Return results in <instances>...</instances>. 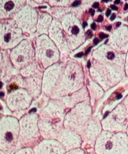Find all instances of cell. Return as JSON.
<instances>
[{
    "label": "cell",
    "mask_w": 128,
    "mask_h": 154,
    "mask_svg": "<svg viewBox=\"0 0 128 154\" xmlns=\"http://www.w3.org/2000/svg\"><path fill=\"white\" fill-rule=\"evenodd\" d=\"M94 150L96 154H128V135L105 131L97 137Z\"/></svg>",
    "instance_id": "6da1fadb"
},
{
    "label": "cell",
    "mask_w": 128,
    "mask_h": 154,
    "mask_svg": "<svg viewBox=\"0 0 128 154\" xmlns=\"http://www.w3.org/2000/svg\"><path fill=\"white\" fill-rule=\"evenodd\" d=\"M19 126L11 119H3L0 122V150L7 154L14 153L18 148Z\"/></svg>",
    "instance_id": "7a4b0ae2"
},
{
    "label": "cell",
    "mask_w": 128,
    "mask_h": 154,
    "mask_svg": "<svg viewBox=\"0 0 128 154\" xmlns=\"http://www.w3.org/2000/svg\"><path fill=\"white\" fill-rule=\"evenodd\" d=\"M34 154H65L66 151L57 140L43 139L33 147Z\"/></svg>",
    "instance_id": "3957f363"
},
{
    "label": "cell",
    "mask_w": 128,
    "mask_h": 154,
    "mask_svg": "<svg viewBox=\"0 0 128 154\" xmlns=\"http://www.w3.org/2000/svg\"><path fill=\"white\" fill-rule=\"evenodd\" d=\"M58 141L66 152L81 147L82 139L81 136L69 129L63 131Z\"/></svg>",
    "instance_id": "277c9868"
},
{
    "label": "cell",
    "mask_w": 128,
    "mask_h": 154,
    "mask_svg": "<svg viewBox=\"0 0 128 154\" xmlns=\"http://www.w3.org/2000/svg\"><path fill=\"white\" fill-rule=\"evenodd\" d=\"M14 154H34L33 148L23 147L17 150Z\"/></svg>",
    "instance_id": "5b68a950"
},
{
    "label": "cell",
    "mask_w": 128,
    "mask_h": 154,
    "mask_svg": "<svg viewBox=\"0 0 128 154\" xmlns=\"http://www.w3.org/2000/svg\"><path fill=\"white\" fill-rule=\"evenodd\" d=\"M65 154H85V151L80 147L66 152Z\"/></svg>",
    "instance_id": "8992f818"
},
{
    "label": "cell",
    "mask_w": 128,
    "mask_h": 154,
    "mask_svg": "<svg viewBox=\"0 0 128 154\" xmlns=\"http://www.w3.org/2000/svg\"><path fill=\"white\" fill-rule=\"evenodd\" d=\"M14 4L12 1H7L5 3L4 5V8L7 11H9L11 10L14 8Z\"/></svg>",
    "instance_id": "52a82bcc"
},
{
    "label": "cell",
    "mask_w": 128,
    "mask_h": 154,
    "mask_svg": "<svg viewBox=\"0 0 128 154\" xmlns=\"http://www.w3.org/2000/svg\"><path fill=\"white\" fill-rule=\"evenodd\" d=\"M11 34L10 32H7L5 34H4V37H3L4 41L5 43H8L11 39Z\"/></svg>",
    "instance_id": "ba28073f"
},
{
    "label": "cell",
    "mask_w": 128,
    "mask_h": 154,
    "mask_svg": "<svg viewBox=\"0 0 128 154\" xmlns=\"http://www.w3.org/2000/svg\"><path fill=\"white\" fill-rule=\"evenodd\" d=\"M79 31V28L76 26H75L72 28V32L73 34H77Z\"/></svg>",
    "instance_id": "9c48e42d"
},
{
    "label": "cell",
    "mask_w": 128,
    "mask_h": 154,
    "mask_svg": "<svg viewBox=\"0 0 128 154\" xmlns=\"http://www.w3.org/2000/svg\"><path fill=\"white\" fill-rule=\"evenodd\" d=\"M114 57H115V55H114V54L113 52H109V53L108 54V58L109 59H110V60H112V59L114 58Z\"/></svg>",
    "instance_id": "30bf717a"
},
{
    "label": "cell",
    "mask_w": 128,
    "mask_h": 154,
    "mask_svg": "<svg viewBox=\"0 0 128 154\" xmlns=\"http://www.w3.org/2000/svg\"><path fill=\"white\" fill-rule=\"evenodd\" d=\"M108 35H106V34H105L104 33H100L99 34V37L100 38H105L108 37Z\"/></svg>",
    "instance_id": "8fae6325"
},
{
    "label": "cell",
    "mask_w": 128,
    "mask_h": 154,
    "mask_svg": "<svg viewBox=\"0 0 128 154\" xmlns=\"http://www.w3.org/2000/svg\"><path fill=\"white\" fill-rule=\"evenodd\" d=\"M80 4H81V1H75L72 4V6L75 7V6H77V5H79Z\"/></svg>",
    "instance_id": "7c38bea8"
},
{
    "label": "cell",
    "mask_w": 128,
    "mask_h": 154,
    "mask_svg": "<svg viewBox=\"0 0 128 154\" xmlns=\"http://www.w3.org/2000/svg\"><path fill=\"white\" fill-rule=\"evenodd\" d=\"M86 34H87V37H88V38H91V37H92V35H93L92 32H91L90 30H88Z\"/></svg>",
    "instance_id": "4fadbf2b"
},
{
    "label": "cell",
    "mask_w": 128,
    "mask_h": 154,
    "mask_svg": "<svg viewBox=\"0 0 128 154\" xmlns=\"http://www.w3.org/2000/svg\"><path fill=\"white\" fill-rule=\"evenodd\" d=\"M103 16H102V15H100V16L98 17V18H97V20L98 22H102V21L103 20Z\"/></svg>",
    "instance_id": "5bb4252c"
},
{
    "label": "cell",
    "mask_w": 128,
    "mask_h": 154,
    "mask_svg": "<svg viewBox=\"0 0 128 154\" xmlns=\"http://www.w3.org/2000/svg\"><path fill=\"white\" fill-rule=\"evenodd\" d=\"M52 55V52L50 50H49L47 51V55L48 57H51Z\"/></svg>",
    "instance_id": "9a60e30c"
},
{
    "label": "cell",
    "mask_w": 128,
    "mask_h": 154,
    "mask_svg": "<svg viewBox=\"0 0 128 154\" xmlns=\"http://www.w3.org/2000/svg\"><path fill=\"white\" fill-rule=\"evenodd\" d=\"M83 55V53L82 52H79L78 54H77L76 55H75L76 57H81Z\"/></svg>",
    "instance_id": "2e32d148"
},
{
    "label": "cell",
    "mask_w": 128,
    "mask_h": 154,
    "mask_svg": "<svg viewBox=\"0 0 128 154\" xmlns=\"http://www.w3.org/2000/svg\"><path fill=\"white\" fill-rule=\"evenodd\" d=\"M111 8L112 9V10H117L118 9L117 7H116L115 5H111Z\"/></svg>",
    "instance_id": "e0dca14e"
},
{
    "label": "cell",
    "mask_w": 128,
    "mask_h": 154,
    "mask_svg": "<svg viewBox=\"0 0 128 154\" xmlns=\"http://www.w3.org/2000/svg\"><path fill=\"white\" fill-rule=\"evenodd\" d=\"M94 152V151H85V154H93V153Z\"/></svg>",
    "instance_id": "ac0fdd59"
},
{
    "label": "cell",
    "mask_w": 128,
    "mask_h": 154,
    "mask_svg": "<svg viewBox=\"0 0 128 154\" xmlns=\"http://www.w3.org/2000/svg\"><path fill=\"white\" fill-rule=\"evenodd\" d=\"M94 44H97L99 42V40L97 38H95L94 39Z\"/></svg>",
    "instance_id": "d6986e66"
},
{
    "label": "cell",
    "mask_w": 128,
    "mask_h": 154,
    "mask_svg": "<svg viewBox=\"0 0 128 154\" xmlns=\"http://www.w3.org/2000/svg\"><path fill=\"white\" fill-rule=\"evenodd\" d=\"M93 7L94 8H97V7H99V3H98V2H95V3L93 4Z\"/></svg>",
    "instance_id": "ffe728a7"
},
{
    "label": "cell",
    "mask_w": 128,
    "mask_h": 154,
    "mask_svg": "<svg viewBox=\"0 0 128 154\" xmlns=\"http://www.w3.org/2000/svg\"><path fill=\"white\" fill-rule=\"evenodd\" d=\"M90 13H91V14L93 16L94 14V10H93V9H90Z\"/></svg>",
    "instance_id": "44dd1931"
},
{
    "label": "cell",
    "mask_w": 128,
    "mask_h": 154,
    "mask_svg": "<svg viewBox=\"0 0 128 154\" xmlns=\"http://www.w3.org/2000/svg\"><path fill=\"white\" fill-rule=\"evenodd\" d=\"M91 28H92L93 29H94L96 28V24H95L94 23H93L91 24Z\"/></svg>",
    "instance_id": "7402d4cb"
},
{
    "label": "cell",
    "mask_w": 128,
    "mask_h": 154,
    "mask_svg": "<svg viewBox=\"0 0 128 154\" xmlns=\"http://www.w3.org/2000/svg\"><path fill=\"white\" fill-rule=\"evenodd\" d=\"M110 13H111V10H109V9H108V10H107V11H106V15L107 16H108L109 14H110Z\"/></svg>",
    "instance_id": "603a6c76"
},
{
    "label": "cell",
    "mask_w": 128,
    "mask_h": 154,
    "mask_svg": "<svg viewBox=\"0 0 128 154\" xmlns=\"http://www.w3.org/2000/svg\"><path fill=\"white\" fill-rule=\"evenodd\" d=\"M115 18V14H113L112 15V16L111 17L110 19H111V20H114Z\"/></svg>",
    "instance_id": "cb8c5ba5"
},
{
    "label": "cell",
    "mask_w": 128,
    "mask_h": 154,
    "mask_svg": "<svg viewBox=\"0 0 128 154\" xmlns=\"http://www.w3.org/2000/svg\"><path fill=\"white\" fill-rule=\"evenodd\" d=\"M106 28L108 30L110 31V30H111V25H109V26H107L106 27Z\"/></svg>",
    "instance_id": "d4e9b609"
},
{
    "label": "cell",
    "mask_w": 128,
    "mask_h": 154,
    "mask_svg": "<svg viewBox=\"0 0 128 154\" xmlns=\"http://www.w3.org/2000/svg\"><path fill=\"white\" fill-rule=\"evenodd\" d=\"M91 47H90V48H88V49H87V51H86V52H85V54H87L89 52H90V49H91Z\"/></svg>",
    "instance_id": "484cf974"
},
{
    "label": "cell",
    "mask_w": 128,
    "mask_h": 154,
    "mask_svg": "<svg viewBox=\"0 0 128 154\" xmlns=\"http://www.w3.org/2000/svg\"><path fill=\"white\" fill-rule=\"evenodd\" d=\"M127 8H128V4H126L125 5V7H124V9L126 10H127Z\"/></svg>",
    "instance_id": "4316f807"
},
{
    "label": "cell",
    "mask_w": 128,
    "mask_h": 154,
    "mask_svg": "<svg viewBox=\"0 0 128 154\" xmlns=\"http://www.w3.org/2000/svg\"><path fill=\"white\" fill-rule=\"evenodd\" d=\"M36 111V109H35V108H33V109H31V110L29 111V112H34V111Z\"/></svg>",
    "instance_id": "83f0119b"
},
{
    "label": "cell",
    "mask_w": 128,
    "mask_h": 154,
    "mask_svg": "<svg viewBox=\"0 0 128 154\" xmlns=\"http://www.w3.org/2000/svg\"><path fill=\"white\" fill-rule=\"evenodd\" d=\"M90 66H91V63H90V61H88V63H87V67H90Z\"/></svg>",
    "instance_id": "f1b7e54d"
},
{
    "label": "cell",
    "mask_w": 128,
    "mask_h": 154,
    "mask_svg": "<svg viewBox=\"0 0 128 154\" xmlns=\"http://www.w3.org/2000/svg\"><path fill=\"white\" fill-rule=\"evenodd\" d=\"M86 26H87V23L86 22H84L83 23V27L85 28Z\"/></svg>",
    "instance_id": "f546056e"
},
{
    "label": "cell",
    "mask_w": 128,
    "mask_h": 154,
    "mask_svg": "<svg viewBox=\"0 0 128 154\" xmlns=\"http://www.w3.org/2000/svg\"><path fill=\"white\" fill-rule=\"evenodd\" d=\"M0 154H7V153H5L4 152H3V151H2V150H0Z\"/></svg>",
    "instance_id": "4dcf8cb0"
},
{
    "label": "cell",
    "mask_w": 128,
    "mask_h": 154,
    "mask_svg": "<svg viewBox=\"0 0 128 154\" xmlns=\"http://www.w3.org/2000/svg\"><path fill=\"white\" fill-rule=\"evenodd\" d=\"M114 3L116 4H119L120 3V1H118V0H117V1H115V2H114Z\"/></svg>",
    "instance_id": "1f68e13d"
},
{
    "label": "cell",
    "mask_w": 128,
    "mask_h": 154,
    "mask_svg": "<svg viewBox=\"0 0 128 154\" xmlns=\"http://www.w3.org/2000/svg\"><path fill=\"white\" fill-rule=\"evenodd\" d=\"M4 93H2V92H1L0 93V96H4Z\"/></svg>",
    "instance_id": "d6a6232c"
},
{
    "label": "cell",
    "mask_w": 128,
    "mask_h": 154,
    "mask_svg": "<svg viewBox=\"0 0 128 154\" xmlns=\"http://www.w3.org/2000/svg\"><path fill=\"white\" fill-rule=\"evenodd\" d=\"M108 114V112H106V113H105V116H104V117H106V116H107V114Z\"/></svg>",
    "instance_id": "836d02e7"
},
{
    "label": "cell",
    "mask_w": 128,
    "mask_h": 154,
    "mask_svg": "<svg viewBox=\"0 0 128 154\" xmlns=\"http://www.w3.org/2000/svg\"><path fill=\"white\" fill-rule=\"evenodd\" d=\"M120 25V22H118V23H117V26H118Z\"/></svg>",
    "instance_id": "e575fe53"
},
{
    "label": "cell",
    "mask_w": 128,
    "mask_h": 154,
    "mask_svg": "<svg viewBox=\"0 0 128 154\" xmlns=\"http://www.w3.org/2000/svg\"><path fill=\"white\" fill-rule=\"evenodd\" d=\"M126 131H127V134H126L128 135V127H127V129H126Z\"/></svg>",
    "instance_id": "d590c367"
},
{
    "label": "cell",
    "mask_w": 128,
    "mask_h": 154,
    "mask_svg": "<svg viewBox=\"0 0 128 154\" xmlns=\"http://www.w3.org/2000/svg\"><path fill=\"white\" fill-rule=\"evenodd\" d=\"M2 86V83L0 82V88H1V87Z\"/></svg>",
    "instance_id": "8d00e7d4"
},
{
    "label": "cell",
    "mask_w": 128,
    "mask_h": 154,
    "mask_svg": "<svg viewBox=\"0 0 128 154\" xmlns=\"http://www.w3.org/2000/svg\"><path fill=\"white\" fill-rule=\"evenodd\" d=\"M93 154H96V153H95V152H94V153H93Z\"/></svg>",
    "instance_id": "74e56055"
},
{
    "label": "cell",
    "mask_w": 128,
    "mask_h": 154,
    "mask_svg": "<svg viewBox=\"0 0 128 154\" xmlns=\"http://www.w3.org/2000/svg\"><path fill=\"white\" fill-rule=\"evenodd\" d=\"M12 154H14V153H12Z\"/></svg>",
    "instance_id": "f35d334b"
}]
</instances>
